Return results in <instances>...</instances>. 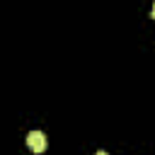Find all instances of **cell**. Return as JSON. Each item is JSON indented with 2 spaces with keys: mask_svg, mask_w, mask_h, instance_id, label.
<instances>
[{
  "mask_svg": "<svg viewBox=\"0 0 155 155\" xmlns=\"http://www.w3.org/2000/svg\"><path fill=\"white\" fill-rule=\"evenodd\" d=\"M27 145H29L31 153L41 155V153L46 150V136H44L41 131H29V133H27Z\"/></svg>",
  "mask_w": 155,
  "mask_h": 155,
  "instance_id": "6da1fadb",
  "label": "cell"
},
{
  "mask_svg": "<svg viewBox=\"0 0 155 155\" xmlns=\"http://www.w3.org/2000/svg\"><path fill=\"white\" fill-rule=\"evenodd\" d=\"M150 15H153V19H155V5H153V12H150Z\"/></svg>",
  "mask_w": 155,
  "mask_h": 155,
  "instance_id": "7a4b0ae2",
  "label": "cell"
},
{
  "mask_svg": "<svg viewBox=\"0 0 155 155\" xmlns=\"http://www.w3.org/2000/svg\"><path fill=\"white\" fill-rule=\"evenodd\" d=\"M97 155H107V153H104V150H99V153H97Z\"/></svg>",
  "mask_w": 155,
  "mask_h": 155,
  "instance_id": "3957f363",
  "label": "cell"
}]
</instances>
